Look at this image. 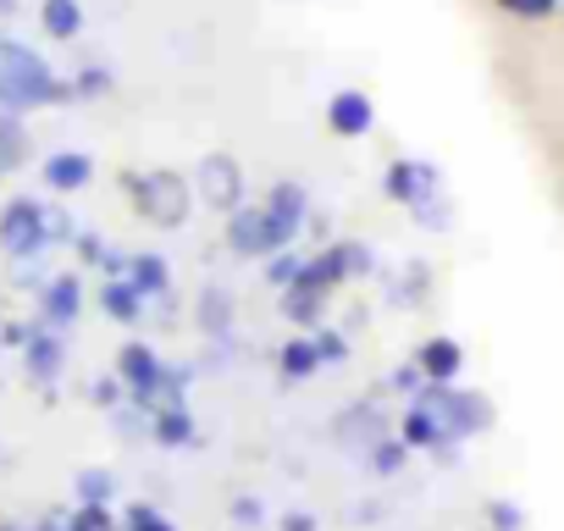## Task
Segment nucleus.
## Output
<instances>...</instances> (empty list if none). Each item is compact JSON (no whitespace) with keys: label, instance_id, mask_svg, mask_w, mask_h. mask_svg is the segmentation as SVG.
<instances>
[{"label":"nucleus","instance_id":"f257e3e1","mask_svg":"<svg viewBox=\"0 0 564 531\" xmlns=\"http://www.w3.org/2000/svg\"><path fill=\"white\" fill-rule=\"evenodd\" d=\"M73 78H62L34 45L0 34V111H51V106H73Z\"/></svg>","mask_w":564,"mask_h":531},{"label":"nucleus","instance_id":"f03ea898","mask_svg":"<svg viewBox=\"0 0 564 531\" xmlns=\"http://www.w3.org/2000/svg\"><path fill=\"white\" fill-rule=\"evenodd\" d=\"M117 188L128 194V205L139 210V221H150V227H166V232H177L188 216H194V177H183V172H172V166H155V172H139V166H128L122 177H117Z\"/></svg>","mask_w":564,"mask_h":531},{"label":"nucleus","instance_id":"7ed1b4c3","mask_svg":"<svg viewBox=\"0 0 564 531\" xmlns=\"http://www.w3.org/2000/svg\"><path fill=\"white\" fill-rule=\"evenodd\" d=\"M415 404H426L454 443H465V437H476V432L492 426V399H487V393H465V388H454V382H421Z\"/></svg>","mask_w":564,"mask_h":531},{"label":"nucleus","instance_id":"20e7f679","mask_svg":"<svg viewBox=\"0 0 564 531\" xmlns=\"http://www.w3.org/2000/svg\"><path fill=\"white\" fill-rule=\"evenodd\" d=\"M51 227H45V199L40 194H12L0 205V254L7 260H45Z\"/></svg>","mask_w":564,"mask_h":531},{"label":"nucleus","instance_id":"39448f33","mask_svg":"<svg viewBox=\"0 0 564 531\" xmlns=\"http://www.w3.org/2000/svg\"><path fill=\"white\" fill-rule=\"evenodd\" d=\"M194 199H199L205 210H216V216H232V210L249 199L243 161H238V155H227V150L199 155V166H194Z\"/></svg>","mask_w":564,"mask_h":531},{"label":"nucleus","instance_id":"423d86ee","mask_svg":"<svg viewBox=\"0 0 564 531\" xmlns=\"http://www.w3.org/2000/svg\"><path fill=\"white\" fill-rule=\"evenodd\" d=\"M221 238H227V249H232L238 260H265V254H276V249H289V238H282V227L271 221L265 199H260V205L243 199V205L221 221Z\"/></svg>","mask_w":564,"mask_h":531},{"label":"nucleus","instance_id":"0eeeda50","mask_svg":"<svg viewBox=\"0 0 564 531\" xmlns=\"http://www.w3.org/2000/svg\"><path fill=\"white\" fill-rule=\"evenodd\" d=\"M432 194H443V166L437 161H421V155H393L388 166H382V199L388 205H421V199H432Z\"/></svg>","mask_w":564,"mask_h":531},{"label":"nucleus","instance_id":"6e6552de","mask_svg":"<svg viewBox=\"0 0 564 531\" xmlns=\"http://www.w3.org/2000/svg\"><path fill=\"white\" fill-rule=\"evenodd\" d=\"M62 371H67V338H62L56 327L34 322V333H29V344H23V377L51 393V388L62 382Z\"/></svg>","mask_w":564,"mask_h":531},{"label":"nucleus","instance_id":"1a4fd4ad","mask_svg":"<svg viewBox=\"0 0 564 531\" xmlns=\"http://www.w3.org/2000/svg\"><path fill=\"white\" fill-rule=\"evenodd\" d=\"M78 316H84V278H78V272H51L45 289H40V316H34V322L67 333Z\"/></svg>","mask_w":564,"mask_h":531},{"label":"nucleus","instance_id":"9d476101","mask_svg":"<svg viewBox=\"0 0 564 531\" xmlns=\"http://www.w3.org/2000/svg\"><path fill=\"white\" fill-rule=\"evenodd\" d=\"M265 210H271V221L282 227V238L300 243V232H305V221H311V188H305L300 177H276V183L265 188Z\"/></svg>","mask_w":564,"mask_h":531},{"label":"nucleus","instance_id":"9b49d317","mask_svg":"<svg viewBox=\"0 0 564 531\" xmlns=\"http://www.w3.org/2000/svg\"><path fill=\"white\" fill-rule=\"evenodd\" d=\"M377 128V100L366 89H338L327 100V133L333 139H366Z\"/></svg>","mask_w":564,"mask_h":531},{"label":"nucleus","instance_id":"f8f14e48","mask_svg":"<svg viewBox=\"0 0 564 531\" xmlns=\"http://www.w3.org/2000/svg\"><path fill=\"white\" fill-rule=\"evenodd\" d=\"M40 177L51 194H84L95 183V155L89 150H51L40 161Z\"/></svg>","mask_w":564,"mask_h":531},{"label":"nucleus","instance_id":"ddd939ff","mask_svg":"<svg viewBox=\"0 0 564 531\" xmlns=\"http://www.w3.org/2000/svg\"><path fill=\"white\" fill-rule=\"evenodd\" d=\"M415 366H421V377H426V382H459V371H465V349H459V338L432 333V338H421Z\"/></svg>","mask_w":564,"mask_h":531},{"label":"nucleus","instance_id":"4468645a","mask_svg":"<svg viewBox=\"0 0 564 531\" xmlns=\"http://www.w3.org/2000/svg\"><path fill=\"white\" fill-rule=\"evenodd\" d=\"M122 278L150 300V305H161V300H172V266H166V254H155V249H139V254H128V266H122Z\"/></svg>","mask_w":564,"mask_h":531},{"label":"nucleus","instance_id":"2eb2a0df","mask_svg":"<svg viewBox=\"0 0 564 531\" xmlns=\"http://www.w3.org/2000/svg\"><path fill=\"white\" fill-rule=\"evenodd\" d=\"M338 437H344V448L349 454H371L377 448V437H388V421L377 415V404H355V410H344L338 415Z\"/></svg>","mask_w":564,"mask_h":531},{"label":"nucleus","instance_id":"dca6fc26","mask_svg":"<svg viewBox=\"0 0 564 531\" xmlns=\"http://www.w3.org/2000/svg\"><path fill=\"white\" fill-rule=\"evenodd\" d=\"M399 437L410 443V454H415V448H426V454L437 448V454H448V459H454V437L443 432V421H437L426 404H410V410H404V421H399Z\"/></svg>","mask_w":564,"mask_h":531},{"label":"nucleus","instance_id":"f3484780","mask_svg":"<svg viewBox=\"0 0 564 531\" xmlns=\"http://www.w3.org/2000/svg\"><path fill=\"white\" fill-rule=\"evenodd\" d=\"M327 300H333V294H322V289H311V283H289V289H282V316H289L300 333H316L322 316H327Z\"/></svg>","mask_w":564,"mask_h":531},{"label":"nucleus","instance_id":"a211bd4d","mask_svg":"<svg viewBox=\"0 0 564 531\" xmlns=\"http://www.w3.org/2000/svg\"><path fill=\"white\" fill-rule=\"evenodd\" d=\"M144 305H150V300H144L128 278H106V289H100V311H106L117 327H139V322H144Z\"/></svg>","mask_w":564,"mask_h":531},{"label":"nucleus","instance_id":"6ab92c4d","mask_svg":"<svg viewBox=\"0 0 564 531\" xmlns=\"http://www.w3.org/2000/svg\"><path fill=\"white\" fill-rule=\"evenodd\" d=\"M150 437H155L161 448H194V443H199V426H194L188 404H166V410L150 415Z\"/></svg>","mask_w":564,"mask_h":531},{"label":"nucleus","instance_id":"aec40b11","mask_svg":"<svg viewBox=\"0 0 564 531\" xmlns=\"http://www.w3.org/2000/svg\"><path fill=\"white\" fill-rule=\"evenodd\" d=\"M276 371H282V382H311V377L322 371V349H316V338H311V333L289 338V344L276 349Z\"/></svg>","mask_w":564,"mask_h":531},{"label":"nucleus","instance_id":"412c9836","mask_svg":"<svg viewBox=\"0 0 564 531\" xmlns=\"http://www.w3.org/2000/svg\"><path fill=\"white\" fill-rule=\"evenodd\" d=\"M40 34L56 45H73L84 34V7L78 0H40Z\"/></svg>","mask_w":564,"mask_h":531},{"label":"nucleus","instance_id":"4be33fe9","mask_svg":"<svg viewBox=\"0 0 564 531\" xmlns=\"http://www.w3.org/2000/svg\"><path fill=\"white\" fill-rule=\"evenodd\" d=\"M29 155H34V139H29V122L18 117V111H0V172H23L29 166Z\"/></svg>","mask_w":564,"mask_h":531},{"label":"nucleus","instance_id":"5701e85b","mask_svg":"<svg viewBox=\"0 0 564 531\" xmlns=\"http://www.w3.org/2000/svg\"><path fill=\"white\" fill-rule=\"evenodd\" d=\"M194 322H199V333L210 338V344H221L227 333H232V294L227 289H199V300H194Z\"/></svg>","mask_w":564,"mask_h":531},{"label":"nucleus","instance_id":"b1692460","mask_svg":"<svg viewBox=\"0 0 564 531\" xmlns=\"http://www.w3.org/2000/svg\"><path fill=\"white\" fill-rule=\"evenodd\" d=\"M73 254L78 266H100L106 278H122V266H128V254H117L100 232H73Z\"/></svg>","mask_w":564,"mask_h":531},{"label":"nucleus","instance_id":"393cba45","mask_svg":"<svg viewBox=\"0 0 564 531\" xmlns=\"http://www.w3.org/2000/svg\"><path fill=\"white\" fill-rule=\"evenodd\" d=\"M73 492H78V503H111L117 476H111L106 465H84V470L73 476Z\"/></svg>","mask_w":564,"mask_h":531},{"label":"nucleus","instance_id":"a878e982","mask_svg":"<svg viewBox=\"0 0 564 531\" xmlns=\"http://www.w3.org/2000/svg\"><path fill=\"white\" fill-rule=\"evenodd\" d=\"M404 459H410V443H404L399 432H388V437H377V448L366 454V465H371L377 476H399V470H404Z\"/></svg>","mask_w":564,"mask_h":531},{"label":"nucleus","instance_id":"bb28decb","mask_svg":"<svg viewBox=\"0 0 564 531\" xmlns=\"http://www.w3.org/2000/svg\"><path fill=\"white\" fill-rule=\"evenodd\" d=\"M410 216H415V227H426V232H448V227H454V199H448V188L432 194V199H421V205H410Z\"/></svg>","mask_w":564,"mask_h":531},{"label":"nucleus","instance_id":"cd10ccee","mask_svg":"<svg viewBox=\"0 0 564 531\" xmlns=\"http://www.w3.org/2000/svg\"><path fill=\"white\" fill-rule=\"evenodd\" d=\"M432 294V272H426V260H404V278L393 283V300L399 305H421Z\"/></svg>","mask_w":564,"mask_h":531},{"label":"nucleus","instance_id":"c85d7f7f","mask_svg":"<svg viewBox=\"0 0 564 531\" xmlns=\"http://www.w3.org/2000/svg\"><path fill=\"white\" fill-rule=\"evenodd\" d=\"M300 266H305V249H294V243H289V249H276V254H265V283L282 294V289L300 278Z\"/></svg>","mask_w":564,"mask_h":531},{"label":"nucleus","instance_id":"c756f323","mask_svg":"<svg viewBox=\"0 0 564 531\" xmlns=\"http://www.w3.org/2000/svg\"><path fill=\"white\" fill-rule=\"evenodd\" d=\"M111 89H117V78H111V67H100V62H89V67L73 73V95H78V100H106Z\"/></svg>","mask_w":564,"mask_h":531},{"label":"nucleus","instance_id":"7c9ffc66","mask_svg":"<svg viewBox=\"0 0 564 531\" xmlns=\"http://www.w3.org/2000/svg\"><path fill=\"white\" fill-rule=\"evenodd\" d=\"M122 520L111 514V503H73L67 509V531H117Z\"/></svg>","mask_w":564,"mask_h":531},{"label":"nucleus","instance_id":"2f4dec72","mask_svg":"<svg viewBox=\"0 0 564 531\" xmlns=\"http://www.w3.org/2000/svg\"><path fill=\"white\" fill-rule=\"evenodd\" d=\"M117 531H177V525H172V514H161L155 503H128Z\"/></svg>","mask_w":564,"mask_h":531},{"label":"nucleus","instance_id":"473e14b6","mask_svg":"<svg viewBox=\"0 0 564 531\" xmlns=\"http://www.w3.org/2000/svg\"><path fill=\"white\" fill-rule=\"evenodd\" d=\"M492 7H498L503 18H520V23H547L564 0H492Z\"/></svg>","mask_w":564,"mask_h":531},{"label":"nucleus","instance_id":"72a5a7b5","mask_svg":"<svg viewBox=\"0 0 564 531\" xmlns=\"http://www.w3.org/2000/svg\"><path fill=\"white\" fill-rule=\"evenodd\" d=\"M487 525H492V531H525V509H520L514 498H492V503H487Z\"/></svg>","mask_w":564,"mask_h":531},{"label":"nucleus","instance_id":"f704fd0d","mask_svg":"<svg viewBox=\"0 0 564 531\" xmlns=\"http://www.w3.org/2000/svg\"><path fill=\"white\" fill-rule=\"evenodd\" d=\"M311 338H316V349H322V366H338V360H349V338H344V333H333V327H316Z\"/></svg>","mask_w":564,"mask_h":531},{"label":"nucleus","instance_id":"c9c22d12","mask_svg":"<svg viewBox=\"0 0 564 531\" xmlns=\"http://www.w3.org/2000/svg\"><path fill=\"white\" fill-rule=\"evenodd\" d=\"M45 227H51V249H56V243H73V232H78L62 205H45Z\"/></svg>","mask_w":564,"mask_h":531},{"label":"nucleus","instance_id":"e433bc0d","mask_svg":"<svg viewBox=\"0 0 564 531\" xmlns=\"http://www.w3.org/2000/svg\"><path fill=\"white\" fill-rule=\"evenodd\" d=\"M122 399H128V388H122V377H117V371L95 382V404H100V410H117Z\"/></svg>","mask_w":564,"mask_h":531},{"label":"nucleus","instance_id":"4c0bfd02","mask_svg":"<svg viewBox=\"0 0 564 531\" xmlns=\"http://www.w3.org/2000/svg\"><path fill=\"white\" fill-rule=\"evenodd\" d=\"M29 333H34V322H0V349H18L23 355Z\"/></svg>","mask_w":564,"mask_h":531},{"label":"nucleus","instance_id":"58836bf2","mask_svg":"<svg viewBox=\"0 0 564 531\" xmlns=\"http://www.w3.org/2000/svg\"><path fill=\"white\" fill-rule=\"evenodd\" d=\"M232 520L238 525H260V498H232Z\"/></svg>","mask_w":564,"mask_h":531},{"label":"nucleus","instance_id":"ea45409f","mask_svg":"<svg viewBox=\"0 0 564 531\" xmlns=\"http://www.w3.org/2000/svg\"><path fill=\"white\" fill-rule=\"evenodd\" d=\"M29 531H67V509H51V514H40Z\"/></svg>","mask_w":564,"mask_h":531},{"label":"nucleus","instance_id":"a19ab883","mask_svg":"<svg viewBox=\"0 0 564 531\" xmlns=\"http://www.w3.org/2000/svg\"><path fill=\"white\" fill-rule=\"evenodd\" d=\"M282 531H316V514L294 509V514H282Z\"/></svg>","mask_w":564,"mask_h":531},{"label":"nucleus","instance_id":"79ce46f5","mask_svg":"<svg viewBox=\"0 0 564 531\" xmlns=\"http://www.w3.org/2000/svg\"><path fill=\"white\" fill-rule=\"evenodd\" d=\"M0 531H29L23 520H7V514H0Z\"/></svg>","mask_w":564,"mask_h":531},{"label":"nucleus","instance_id":"37998d69","mask_svg":"<svg viewBox=\"0 0 564 531\" xmlns=\"http://www.w3.org/2000/svg\"><path fill=\"white\" fill-rule=\"evenodd\" d=\"M0 18H18V0H0Z\"/></svg>","mask_w":564,"mask_h":531},{"label":"nucleus","instance_id":"c03bdc74","mask_svg":"<svg viewBox=\"0 0 564 531\" xmlns=\"http://www.w3.org/2000/svg\"><path fill=\"white\" fill-rule=\"evenodd\" d=\"M0 177H7V172H0Z\"/></svg>","mask_w":564,"mask_h":531}]
</instances>
